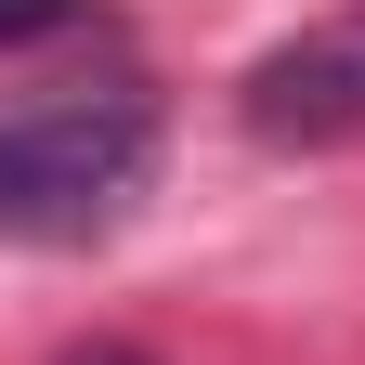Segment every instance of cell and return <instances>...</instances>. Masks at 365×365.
I'll return each mask as SVG.
<instances>
[{
	"mask_svg": "<svg viewBox=\"0 0 365 365\" xmlns=\"http://www.w3.org/2000/svg\"><path fill=\"white\" fill-rule=\"evenodd\" d=\"M144 182V91H78L0 130V235H91Z\"/></svg>",
	"mask_w": 365,
	"mask_h": 365,
	"instance_id": "obj_1",
	"label": "cell"
},
{
	"mask_svg": "<svg viewBox=\"0 0 365 365\" xmlns=\"http://www.w3.org/2000/svg\"><path fill=\"white\" fill-rule=\"evenodd\" d=\"M53 26H78V0H0V53L14 39H53Z\"/></svg>",
	"mask_w": 365,
	"mask_h": 365,
	"instance_id": "obj_3",
	"label": "cell"
},
{
	"mask_svg": "<svg viewBox=\"0 0 365 365\" xmlns=\"http://www.w3.org/2000/svg\"><path fill=\"white\" fill-rule=\"evenodd\" d=\"M235 118L261 144H339V130H365V14H327V26L274 39L235 78Z\"/></svg>",
	"mask_w": 365,
	"mask_h": 365,
	"instance_id": "obj_2",
	"label": "cell"
},
{
	"mask_svg": "<svg viewBox=\"0 0 365 365\" xmlns=\"http://www.w3.org/2000/svg\"><path fill=\"white\" fill-rule=\"evenodd\" d=\"M66 365H157V352H130V339H91V352H66Z\"/></svg>",
	"mask_w": 365,
	"mask_h": 365,
	"instance_id": "obj_4",
	"label": "cell"
}]
</instances>
